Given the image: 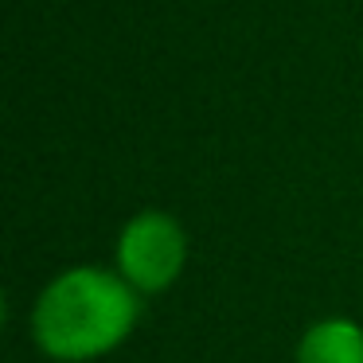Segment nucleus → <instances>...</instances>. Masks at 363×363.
I'll return each mask as SVG.
<instances>
[{
	"instance_id": "nucleus-1",
	"label": "nucleus",
	"mask_w": 363,
	"mask_h": 363,
	"mask_svg": "<svg viewBox=\"0 0 363 363\" xmlns=\"http://www.w3.org/2000/svg\"><path fill=\"white\" fill-rule=\"evenodd\" d=\"M141 293L102 266H71L40 289L32 305V340L55 363H90L133 336Z\"/></svg>"
},
{
	"instance_id": "nucleus-2",
	"label": "nucleus",
	"mask_w": 363,
	"mask_h": 363,
	"mask_svg": "<svg viewBox=\"0 0 363 363\" xmlns=\"http://www.w3.org/2000/svg\"><path fill=\"white\" fill-rule=\"evenodd\" d=\"M188 266V230L168 211H137L113 242V269L133 285L141 297L172 289Z\"/></svg>"
},
{
	"instance_id": "nucleus-3",
	"label": "nucleus",
	"mask_w": 363,
	"mask_h": 363,
	"mask_svg": "<svg viewBox=\"0 0 363 363\" xmlns=\"http://www.w3.org/2000/svg\"><path fill=\"white\" fill-rule=\"evenodd\" d=\"M297 363H363V324L352 316H324L297 340Z\"/></svg>"
}]
</instances>
